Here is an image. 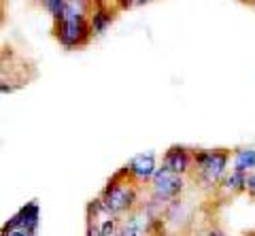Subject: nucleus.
Wrapping results in <instances>:
<instances>
[{
  "label": "nucleus",
  "mask_w": 255,
  "mask_h": 236,
  "mask_svg": "<svg viewBox=\"0 0 255 236\" xmlns=\"http://www.w3.org/2000/svg\"><path fill=\"white\" fill-rule=\"evenodd\" d=\"M230 157V149H194V168L202 187L211 190L221 183V179L228 175Z\"/></svg>",
  "instance_id": "nucleus-3"
},
{
  "label": "nucleus",
  "mask_w": 255,
  "mask_h": 236,
  "mask_svg": "<svg viewBox=\"0 0 255 236\" xmlns=\"http://www.w3.org/2000/svg\"><path fill=\"white\" fill-rule=\"evenodd\" d=\"M41 2V6L51 15L53 21H60L64 17V13H66L68 9V2L70 0H38Z\"/></svg>",
  "instance_id": "nucleus-12"
},
{
  "label": "nucleus",
  "mask_w": 255,
  "mask_h": 236,
  "mask_svg": "<svg viewBox=\"0 0 255 236\" xmlns=\"http://www.w3.org/2000/svg\"><path fill=\"white\" fill-rule=\"evenodd\" d=\"M247 236H255V232H251V234H247Z\"/></svg>",
  "instance_id": "nucleus-20"
},
{
  "label": "nucleus",
  "mask_w": 255,
  "mask_h": 236,
  "mask_svg": "<svg viewBox=\"0 0 255 236\" xmlns=\"http://www.w3.org/2000/svg\"><path fill=\"white\" fill-rule=\"evenodd\" d=\"M151 222H153L151 215L142 207H138L136 211L128 213L126 219H122V228H119L117 236H147Z\"/></svg>",
  "instance_id": "nucleus-9"
},
{
  "label": "nucleus",
  "mask_w": 255,
  "mask_h": 236,
  "mask_svg": "<svg viewBox=\"0 0 255 236\" xmlns=\"http://www.w3.org/2000/svg\"><path fill=\"white\" fill-rule=\"evenodd\" d=\"M198 236H223V232H219V230H209V232H202V234H198Z\"/></svg>",
  "instance_id": "nucleus-16"
},
{
  "label": "nucleus",
  "mask_w": 255,
  "mask_h": 236,
  "mask_svg": "<svg viewBox=\"0 0 255 236\" xmlns=\"http://www.w3.org/2000/svg\"><path fill=\"white\" fill-rule=\"evenodd\" d=\"M83 2H94V0H83Z\"/></svg>",
  "instance_id": "nucleus-19"
},
{
  "label": "nucleus",
  "mask_w": 255,
  "mask_h": 236,
  "mask_svg": "<svg viewBox=\"0 0 255 236\" xmlns=\"http://www.w3.org/2000/svg\"><path fill=\"white\" fill-rule=\"evenodd\" d=\"M162 166L168 168L177 175L185 177L194 170V149L183 147V145H172L164 151L162 155Z\"/></svg>",
  "instance_id": "nucleus-6"
},
{
  "label": "nucleus",
  "mask_w": 255,
  "mask_h": 236,
  "mask_svg": "<svg viewBox=\"0 0 255 236\" xmlns=\"http://www.w3.org/2000/svg\"><path fill=\"white\" fill-rule=\"evenodd\" d=\"M149 187H151V198L168 204L172 200H179V196L185 192V177L159 166L157 172L153 175V179H151Z\"/></svg>",
  "instance_id": "nucleus-4"
},
{
  "label": "nucleus",
  "mask_w": 255,
  "mask_h": 236,
  "mask_svg": "<svg viewBox=\"0 0 255 236\" xmlns=\"http://www.w3.org/2000/svg\"><path fill=\"white\" fill-rule=\"evenodd\" d=\"M247 194L255 200V170L249 172V177H247Z\"/></svg>",
  "instance_id": "nucleus-14"
},
{
  "label": "nucleus",
  "mask_w": 255,
  "mask_h": 236,
  "mask_svg": "<svg viewBox=\"0 0 255 236\" xmlns=\"http://www.w3.org/2000/svg\"><path fill=\"white\" fill-rule=\"evenodd\" d=\"M113 4L117 6V9H130V6L134 4V0H113Z\"/></svg>",
  "instance_id": "nucleus-15"
},
{
  "label": "nucleus",
  "mask_w": 255,
  "mask_h": 236,
  "mask_svg": "<svg viewBox=\"0 0 255 236\" xmlns=\"http://www.w3.org/2000/svg\"><path fill=\"white\" fill-rule=\"evenodd\" d=\"M241 2H253L255 4V0H241Z\"/></svg>",
  "instance_id": "nucleus-18"
},
{
  "label": "nucleus",
  "mask_w": 255,
  "mask_h": 236,
  "mask_svg": "<svg viewBox=\"0 0 255 236\" xmlns=\"http://www.w3.org/2000/svg\"><path fill=\"white\" fill-rule=\"evenodd\" d=\"M2 236H34V234L28 232L26 228H13V230H2Z\"/></svg>",
  "instance_id": "nucleus-13"
},
{
  "label": "nucleus",
  "mask_w": 255,
  "mask_h": 236,
  "mask_svg": "<svg viewBox=\"0 0 255 236\" xmlns=\"http://www.w3.org/2000/svg\"><path fill=\"white\" fill-rule=\"evenodd\" d=\"M157 155L153 151H147V153H138L128 160V164L124 166L128 179L136 185L142 183H151V179L157 172Z\"/></svg>",
  "instance_id": "nucleus-5"
},
{
  "label": "nucleus",
  "mask_w": 255,
  "mask_h": 236,
  "mask_svg": "<svg viewBox=\"0 0 255 236\" xmlns=\"http://www.w3.org/2000/svg\"><path fill=\"white\" fill-rule=\"evenodd\" d=\"M115 13H117V6H111L109 0H94V2H90V26H92V34L94 36L105 34L111 23L115 21Z\"/></svg>",
  "instance_id": "nucleus-7"
},
{
  "label": "nucleus",
  "mask_w": 255,
  "mask_h": 236,
  "mask_svg": "<svg viewBox=\"0 0 255 236\" xmlns=\"http://www.w3.org/2000/svg\"><path fill=\"white\" fill-rule=\"evenodd\" d=\"M100 204L105 207L107 213L111 215H124V213H132L138 207V185L132 183L128 179L126 170L122 168L109 179V183L105 185V190L98 196Z\"/></svg>",
  "instance_id": "nucleus-2"
},
{
  "label": "nucleus",
  "mask_w": 255,
  "mask_h": 236,
  "mask_svg": "<svg viewBox=\"0 0 255 236\" xmlns=\"http://www.w3.org/2000/svg\"><path fill=\"white\" fill-rule=\"evenodd\" d=\"M247 177L249 175H245V172H236V170H230L226 177L221 179V183L217 185V190L226 196H236V194H241V192H247Z\"/></svg>",
  "instance_id": "nucleus-10"
},
{
  "label": "nucleus",
  "mask_w": 255,
  "mask_h": 236,
  "mask_svg": "<svg viewBox=\"0 0 255 236\" xmlns=\"http://www.w3.org/2000/svg\"><path fill=\"white\" fill-rule=\"evenodd\" d=\"M232 170L236 172H249L255 170V147H241L232 151Z\"/></svg>",
  "instance_id": "nucleus-11"
},
{
  "label": "nucleus",
  "mask_w": 255,
  "mask_h": 236,
  "mask_svg": "<svg viewBox=\"0 0 255 236\" xmlns=\"http://www.w3.org/2000/svg\"><path fill=\"white\" fill-rule=\"evenodd\" d=\"M147 2H151V0H134V4H147Z\"/></svg>",
  "instance_id": "nucleus-17"
},
{
  "label": "nucleus",
  "mask_w": 255,
  "mask_h": 236,
  "mask_svg": "<svg viewBox=\"0 0 255 236\" xmlns=\"http://www.w3.org/2000/svg\"><path fill=\"white\" fill-rule=\"evenodd\" d=\"M38 224H41V209H38V202L32 200L26 207H21L17 213H15L9 222L4 224L2 230H13V228H26L28 232H32L36 236L38 232Z\"/></svg>",
  "instance_id": "nucleus-8"
},
{
  "label": "nucleus",
  "mask_w": 255,
  "mask_h": 236,
  "mask_svg": "<svg viewBox=\"0 0 255 236\" xmlns=\"http://www.w3.org/2000/svg\"><path fill=\"white\" fill-rule=\"evenodd\" d=\"M53 36L64 49H79L92 41L90 2L70 0L68 9L60 21H53Z\"/></svg>",
  "instance_id": "nucleus-1"
}]
</instances>
